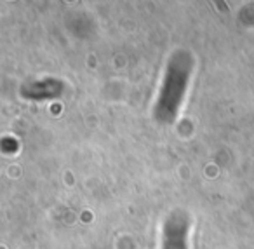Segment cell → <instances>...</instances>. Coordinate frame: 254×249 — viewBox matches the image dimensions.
<instances>
[{"label":"cell","instance_id":"1","mask_svg":"<svg viewBox=\"0 0 254 249\" xmlns=\"http://www.w3.org/2000/svg\"><path fill=\"white\" fill-rule=\"evenodd\" d=\"M216 2H218V4H219V7H221L223 11H228V7H226V5H225V2H223V0H216Z\"/></svg>","mask_w":254,"mask_h":249}]
</instances>
